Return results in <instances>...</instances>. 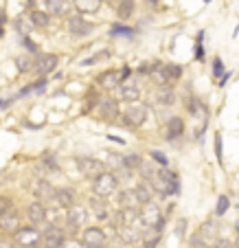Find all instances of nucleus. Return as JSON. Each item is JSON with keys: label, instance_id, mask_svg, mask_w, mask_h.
Here are the masks:
<instances>
[{"label": "nucleus", "instance_id": "obj_50", "mask_svg": "<svg viewBox=\"0 0 239 248\" xmlns=\"http://www.w3.org/2000/svg\"><path fill=\"white\" fill-rule=\"evenodd\" d=\"M97 248H108V246H105V244H101V246H97Z\"/></svg>", "mask_w": 239, "mask_h": 248}, {"label": "nucleus", "instance_id": "obj_29", "mask_svg": "<svg viewBox=\"0 0 239 248\" xmlns=\"http://www.w3.org/2000/svg\"><path fill=\"white\" fill-rule=\"evenodd\" d=\"M217 233H220V224H217V220H207L204 224L200 226V235L207 239V242H209V239L220 237Z\"/></svg>", "mask_w": 239, "mask_h": 248}, {"label": "nucleus", "instance_id": "obj_15", "mask_svg": "<svg viewBox=\"0 0 239 248\" xmlns=\"http://www.w3.org/2000/svg\"><path fill=\"white\" fill-rule=\"evenodd\" d=\"M33 196L40 202H51L53 198H55V187H53L46 178H38L33 183Z\"/></svg>", "mask_w": 239, "mask_h": 248}, {"label": "nucleus", "instance_id": "obj_19", "mask_svg": "<svg viewBox=\"0 0 239 248\" xmlns=\"http://www.w3.org/2000/svg\"><path fill=\"white\" fill-rule=\"evenodd\" d=\"M182 134H184L182 117H171L167 121V125H164V136H167V140H176V139H180Z\"/></svg>", "mask_w": 239, "mask_h": 248}, {"label": "nucleus", "instance_id": "obj_45", "mask_svg": "<svg viewBox=\"0 0 239 248\" xmlns=\"http://www.w3.org/2000/svg\"><path fill=\"white\" fill-rule=\"evenodd\" d=\"M24 46H27L29 51L33 53V55H38V44H33V42H31V38H29V35H24Z\"/></svg>", "mask_w": 239, "mask_h": 248}, {"label": "nucleus", "instance_id": "obj_11", "mask_svg": "<svg viewBox=\"0 0 239 248\" xmlns=\"http://www.w3.org/2000/svg\"><path fill=\"white\" fill-rule=\"evenodd\" d=\"M20 229V213L11 206V209L2 211L0 213V231L5 235H14L15 231Z\"/></svg>", "mask_w": 239, "mask_h": 248}, {"label": "nucleus", "instance_id": "obj_24", "mask_svg": "<svg viewBox=\"0 0 239 248\" xmlns=\"http://www.w3.org/2000/svg\"><path fill=\"white\" fill-rule=\"evenodd\" d=\"M156 101H158V106H163V108H169V106H174V101H176V90L171 88V86H160V88L156 90Z\"/></svg>", "mask_w": 239, "mask_h": 248}, {"label": "nucleus", "instance_id": "obj_25", "mask_svg": "<svg viewBox=\"0 0 239 248\" xmlns=\"http://www.w3.org/2000/svg\"><path fill=\"white\" fill-rule=\"evenodd\" d=\"M119 237H121L123 244H127V246H134V244H138L143 239L141 231H136L134 226H121V231H119Z\"/></svg>", "mask_w": 239, "mask_h": 248}, {"label": "nucleus", "instance_id": "obj_7", "mask_svg": "<svg viewBox=\"0 0 239 248\" xmlns=\"http://www.w3.org/2000/svg\"><path fill=\"white\" fill-rule=\"evenodd\" d=\"M182 77V68L178 64H160L156 66V81L160 86H171Z\"/></svg>", "mask_w": 239, "mask_h": 248}, {"label": "nucleus", "instance_id": "obj_47", "mask_svg": "<svg viewBox=\"0 0 239 248\" xmlns=\"http://www.w3.org/2000/svg\"><path fill=\"white\" fill-rule=\"evenodd\" d=\"M11 200L9 198H0V213H2V211H7V209H11Z\"/></svg>", "mask_w": 239, "mask_h": 248}, {"label": "nucleus", "instance_id": "obj_10", "mask_svg": "<svg viewBox=\"0 0 239 248\" xmlns=\"http://www.w3.org/2000/svg\"><path fill=\"white\" fill-rule=\"evenodd\" d=\"M77 169L86 178H94L99 171H104V163L99 158H92V156H79L77 158Z\"/></svg>", "mask_w": 239, "mask_h": 248}, {"label": "nucleus", "instance_id": "obj_21", "mask_svg": "<svg viewBox=\"0 0 239 248\" xmlns=\"http://www.w3.org/2000/svg\"><path fill=\"white\" fill-rule=\"evenodd\" d=\"M151 187H149V183H145V180H143V183H138L136 185L134 189H132V196H134V202L136 204H147V202H151Z\"/></svg>", "mask_w": 239, "mask_h": 248}, {"label": "nucleus", "instance_id": "obj_12", "mask_svg": "<svg viewBox=\"0 0 239 248\" xmlns=\"http://www.w3.org/2000/svg\"><path fill=\"white\" fill-rule=\"evenodd\" d=\"M79 242L88 248H97L101 244H105V231L101 226H88V229H84Z\"/></svg>", "mask_w": 239, "mask_h": 248}, {"label": "nucleus", "instance_id": "obj_33", "mask_svg": "<svg viewBox=\"0 0 239 248\" xmlns=\"http://www.w3.org/2000/svg\"><path fill=\"white\" fill-rule=\"evenodd\" d=\"M14 27H15V31H20L22 35H29V31L33 29V24H31V20H29V18L20 16V18H15V20H14Z\"/></svg>", "mask_w": 239, "mask_h": 248}, {"label": "nucleus", "instance_id": "obj_35", "mask_svg": "<svg viewBox=\"0 0 239 248\" xmlns=\"http://www.w3.org/2000/svg\"><path fill=\"white\" fill-rule=\"evenodd\" d=\"M105 57H110V51H99V53H94V57H88V60H81V66H92V64H99V62H104Z\"/></svg>", "mask_w": 239, "mask_h": 248}, {"label": "nucleus", "instance_id": "obj_6", "mask_svg": "<svg viewBox=\"0 0 239 248\" xmlns=\"http://www.w3.org/2000/svg\"><path fill=\"white\" fill-rule=\"evenodd\" d=\"M130 77V68H123V70H105L104 75L97 79L99 88L104 90H117L119 86L123 84V79Z\"/></svg>", "mask_w": 239, "mask_h": 248}, {"label": "nucleus", "instance_id": "obj_41", "mask_svg": "<svg viewBox=\"0 0 239 248\" xmlns=\"http://www.w3.org/2000/svg\"><path fill=\"white\" fill-rule=\"evenodd\" d=\"M222 73H224V62H222L220 57H215V62H213V75H215L217 79H220Z\"/></svg>", "mask_w": 239, "mask_h": 248}, {"label": "nucleus", "instance_id": "obj_22", "mask_svg": "<svg viewBox=\"0 0 239 248\" xmlns=\"http://www.w3.org/2000/svg\"><path fill=\"white\" fill-rule=\"evenodd\" d=\"M117 90H119V99H121V101L132 103V101H138V99H141V88L136 84H121Z\"/></svg>", "mask_w": 239, "mask_h": 248}, {"label": "nucleus", "instance_id": "obj_48", "mask_svg": "<svg viewBox=\"0 0 239 248\" xmlns=\"http://www.w3.org/2000/svg\"><path fill=\"white\" fill-rule=\"evenodd\" d=\"M0 248H14V242L7 237H0Z\"/></svg>", "mask_w": 239, "mask_h": 248}, {"label": "nucleus", "instance_id": "obj_40", "mask_svg": "<svg viewBox=\"0 0 239 248\" xmlns=\"http://www.w3.org/2000/svg\"><path fill=\"white\" fill-rule=\"evenodd\" d=\"M213 248H233V242L228 237H215L213 239Z\"/></svg>", "mask_w": 239, "mask_h": 248}, {"label": "nucleus", "instance_id": "obj_3", "mask_svg": "<svg viewBox=\"0 0 239 248\" xmlns=\"http://www.w3.org/2000/svg\"><path fill=\"white\" fill-rule=\"evenodd\" d=\"M138 224H143L147 231H154V233L163 231L164 217L154 202H147V204H143L141 209H138Z\"/></svg>", "mask_w": 239, "mask_h": 248}, {"label": "nucleus", "instance_id": "obj_4", "mask_svg": "<svg viewBox=\"0 0 239 248\" xmlns=\"http://www.w3.org/2000/svg\"><path fill=\"white\" fill-rule=\"evenodd\" d=\"M14 242L22 248H40L42 246V233L38 226H20L14 233Z\"/></svg>", "mask_w": 239, "mask_h": 248}, {"label": "nucleus", "instance_id": "obj_23", "mask_svg": "<svg viewBox=\"0 0 239 248\" xmlns=\"http://www.w3.org/2000/svg\"><path fill=\"white\" fill-rule=\"evenodd\" d=\"M97 108H99V114H101L104 119H117L119 117V106H117V101H114L112 97L101 99Z\"/></svg>", "mask_w": 239, "mask_h": 248}, {"label": "nucleus", "instance_id": "obj_20", "mask_svg": "<svg viewBox=\"0 0 239 248\" xmlns=\"http://www.w3.org/2000/svg\"><path fill=\"white\" fill-rule=\"evenodd\" d=\"M53 200L60 204V209H68V206H73V204H75V200H77L75 189H71V187L55 189V198H53Z\"/></svg>", "mask_w": 239, "mask_h": 248}, {"label": "nucleus", "instance_id": "obj_32", "mask_svg": "<svg viewBox=\"0 0 239 248\" xmlns=\"http://www.w3.org/2000/svg\"><path fill=\"white\" fill-rule=\"evenodd\" d=\"M123 163V167H125V171L130 173V171H136V169L141 167V163H143V156L141 154H127L125 158L121 160Z\"/></svg>", "mask_w": 239, "mask_h": 248}, {"label": "nucleus", "instance_id": "obj_43", "mask_svg": "<svg viewBox=\"0 0 239 248\" xmlns=\"http://www.w3.org/2000/svg\"><path fill=\"white\" fill-rule=\"evenodd\" d=\"M61 248H88V246H84V244H81L79 239H66L64 246H61Z\"/></svg>", "mask_w": 239, "mask_h": 248}, {"label": "nucleus", "instance_id": "obj_28", "mask_svg": "<svg viewBox=\"0 0 239 248\" xmlns=\"http://www.w3.org/2000/svg\"><path fill=\"white\" fill-rule=\"evenodd\" d=\"M104 0H75V9L79 14H97Z\"/></svg>", "mask_w": 239, "mask_h": 248}, {"label": "nucleus", "instance_id": "obj_16", "mask_svg": "<svg viewBox=\"0 0 239 248\" xmlns=\"http://www.w3.org/2000/svg\"><path fill=\"white\" fill-rule=\"evenodd\" d=\"M57 64H60V57L53 55V53H46V55H40L38 60H35V73L42 77L51 75L53 70L57 68Z\"/></svg>", "mask_w": 239, "mask_h": 248}, {"label": "nucleus", "instance_id": "obj_42", "mask_svg": "<svg viewBox=\"0 0 239 248\" xmlns=\"http://www.w3.org/2000/svg\"><path fill=\"white\" fill-rule=\"evenodd\" d=\"M158 244H160V233H156L154 239H149V237L143 239V248H156Z\"/></svg>", "mask_w": 239, "mask_h": 248}, {"label": "nucleus", "instance_id": "obj_34", "mask_svg": "<svg viewBox=\"0 0 239 248\" xmlns=\"http://www.w3.org/2000/svg\"><path fill=\"white\" fill-rule=\"evenodd\" d=\"M228 206H230L228 196H220V198H217V206H215V216L217 217H224L226 213H228Z\"/></svg>", "mask_w": 239, "mask_h": 248}, {"label": "nucleus", "instance_id": "obj_36", "mask_svg": "<svg viewBox=\"0 0 239 248\" xmlns=\"http://www.w3.org/2000/svg\"><path fill=\"white\" fill-rule=\"evenodd\" d=\"M189 248H209V242L200 233H195L189 237Z\"/></svg>", "mask_w": 239, "mask_h": 248}, {"label": "nucleus", "instance_id": "obj_9", "mask_svg": "<svg viewBox=\"0 0 239 248\" xmlns=\"http://www.w3.org/2000/svg\"><path fill=\"white\" fill-rule=\"evenodd\" d=\"M66 27H68V33H71L73 38H86V35H90V33L94 31V24L81 18V14L71 16L68 22H66Z\"/></svg>", "mask_w": 239, "mask_h": 248}, {"label": "nucleus", "instance_id": "obj_1", "mask_svg": "<svg viewBox=\"0 0 239 248\" xmlns=\"http://www.w3.org/2000/svg\"><path fill=\"white\" fill-rule=\"evenodd\" d=\"M149 187H151V191L158 193L160 198H169V196H174V193L180 191L178 176L167 167L156 169L154 176H151V180H149Z\"/></svg>", "mask_w": 239, "mask_h": 248}, {"label": "nucleus", "instance_id": "obj_30", "mask_svg": "<svg viewBox=\"0 0 239 248\" xmlns=\"http://www.w3.org/2000/svg\"><path fill=\"white\" fill-rule=\"evenodd\" d=\"M15 66H18L22 75H29V73L35 70V60H33V55H18L15 57Z\"/></svg>", "mask_w": 239, "mask_h": 248}, {"label": "nucleus", "instance_id": "obj_26", "mask_svg": "<svg viewBox=\"0 0 239 248\" xmlns=\"http://www.w3.org/2000/svg\"><path fill=\"white\" fill-rule=\"evenodd\" d=\"M48 16H64L68 14V0H42Z\"/></svg>", "mask_w": 239, "mask_h": 248}, {"label": "nucleus", "instance_id": "obj_17", "mask_svg": "<svg viewBox=\"0 0 239 248\" xmlns=\"http://www.w3.org/2000/svg\"><path fill=\"white\" fill-rule=\"evenodd\" d=\"M119 226H136L138 224V206L130 204V206H121L117 213Z\"/></svg>", "mask_w": 239, "mask_h": 248}, {"label": "nucleus", "instance_id": "obj_46", "mask_svg": "<svg viewBox=\"0 0 239 248\" xmlns=\"http://www.w3.org/2000/svg\"><path fill=\"white\" fill-rule=\"evenodd\" d=\"M215 154L217 160H222V134H215Z\"/></svg>", "mask_w": 239, "mask_h": 248}, {"label": "nucleus", "instance_id": "obj_13", "mask_svg": "<svg viewBox=\"0 0 239 248\" xmlns=\"http://www.w3.org/2000/svg\"><path fill=\"white\" fill-rule=\"evenodd\" d=\"M66 211H68V213H66V222H68L73 229H81V226H86V222H88V209H86V206L73 204Z\"/></svg>", "mask_w": 239, "mask_h": 248}, {"label": "nucleus", "instance_id": "obj_37", "mask_svg": "<svg viewBox=\"0 0 239 248\" xmlns=\"http://www.w3.org/2000/svg\"><path fill=\"white\" fill-rule=\"evenodd\" d=\"M132 33H134V31H132L130 27H123V24H114L112 31H110V35H112V38H117V35H125V38H130Z\"/></svg>", "mask_w": 239, "mask_h": 248}, {"label": "nucleus", "instance_id": "obj_14", "mask_svg": "<svg viewBox=\"0 0 239 248\" xmlns=\"http://www.w3.org/2000/svg\"><path fill=\"white\" fill-rule=\"evenodd\" d=\"M24 213H27L31 226H42L44 222H46V206H44V202H40V200L31 202V204L27 206V211H24Z\"/></svg>", "mask_w": 239, "mask_h": 248}, {"label": "nucleus", "instance_id": "obj_31", "mask_svg": "<svg viewBox=\"0 0 239 248\" xmlns=\"http://www.w3.org/2000/svg\"><path fill=\"white\" fill-rule=\"evenodd\" d=\"M117 16L119 20H130L134 16V0H121L117 5Z\"/></svg>", "mask_w": 239, "mask_h": 248}, {"label": "nucleus", "instance_id": "obj_2", "mask_svg": "<svg viewBox=\"0 0 239 248\" xmlns=\"http://www.w3.org/2000/svg\"><path fill=\"white\" fill-rule=\"evenodd\" d=\"M117 189H119V176L108 171V169L99 171L92 178V196H99V198H105V200H108Z\"/></svg>", "mask_w": 239, "mask_h": 248}, {"label": "nucleus", "instance_id": "obj_39", "mask_svg": "<svg viewBox=\"0 0 239 248\" xmlns=\"http://www.w3.org/2000/svg\"><path fill=\"white\" fill-rule=\"evenodd\" d=\"M151 158L156 160V163L160 165V167H167L169 165V160H167V156L163 154V152H158V150H151Z\"/></svg>", "mask_w": 239, "mask_h": 248}, {"label": "nucleus", "instance_id": "obj_18", "mask_svg": "<svg viewBox=\"0 0 239 248\" xmlns=\"http://www.w3.org/2000/svg\"><path fill=\"white\" fill-rule=\"evenodd\" d=\"M90 209H92L94 217H97L99 222H105L110 220V213H108V202H105V198H99V196H92L88 200Z\"/></svg>", "mask_w": 239, "mask_h": 248}, {"label": "nucleus", "instance_id": "obj_38", "mask_svg": "<svg viewBox=\"0 0 239 248\" xmlns=\"http://www.w3.org/2000/svg\"><path fill=\"white\" fill-rule=\"evenodd\" d=\"M130 204H136L132 191H121L119 193V206H130Z\"/></svg>", "mask_w": 239, "mask_h": 248}, {"label": "nucleus", "instance_id": "obj_49", "mask_svg": "<svg viewBox=\"0 0 239 248\" xmlns=\"http://www.w3.org/2000/svg\"><path fill=\"white\" fill-rule=\"evenodd\" d=\"M2 22H5V20H2V16H0V38H2Z\"/></svg>", "mask_w": 239, "mask_h": 248}, {"label": "nucleus", "instance_id": "obj_5", "mask_svg": "<svg viewBox=\"0 0 239 248\" xmlns=\"http://www.w3.org/2000/svg\"><path fill=\"white\" fill-rule=\"evenodd\" d=\"M123 121L127 127H141L147 121V106L141 101H132L123 112Z\"/></svg>", "mask_w": 239, "mask_h": 248}, {"label": "nucleus", "instance_id": "obj_44", "mask_svg": "<svg viewBox=\"0 0 239 248\" xmlns=\"http://www.w3.org/2000/svg\"><path fill=\"white\" fill-rule=\"evenodd\" d=\"M184 229H187V220H178V224H176V235L178 237H184Z\"/></svg>", "mask_w": 239, "mask_h": 248}, {"label": "nucleus", "instance_id": "obj_27", "mask_svg": "<svg viewBox=\"0 0 239 248\" xmlns=\"http://www.w3.org/2000/svg\"><path fill=\"white\" fill-rule=\"evenodd\" d=\"M29 20H31L33 29H46L48 24H51V16H48L46 11H40V9H33L31 16H29Z\"/></svg>", "mask_w": 239, "mask_h": 248}, {"label": "nucleus", "instance_id": "obj_8", "mask_svg": "<svg viewBox=\"0 0 239 248\" xmlns=\"http://www.w3.org/2000/svg\"><path fill=\"white\" fill-rule=\"evenodd\" d=\"M64 242H66L64 229L46 222V229H44V233H42V248H61Z\"/></svg>", "mask_w": 239, "mask_h": 248}]
</instances>
